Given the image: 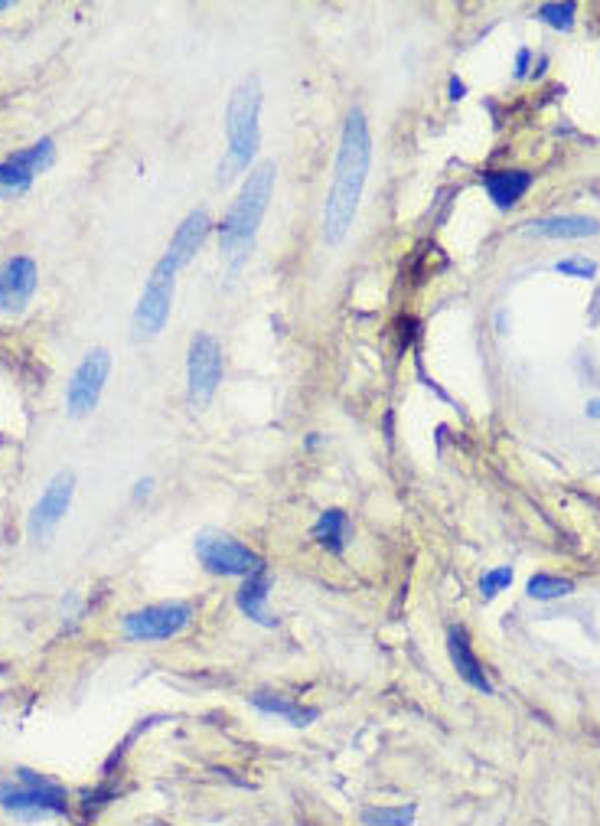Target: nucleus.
Masks as SVG:
<instances>
[{
	"label": "nucleus",
	"instance_id": "nucleus-28",
	"mask_svg": "<svg viewBox=\"0 0 600 826\" xmlns=\"http://www.w3.org/2000/svg\"><path fill=\"white\" fill-rule=\"evenodd\" d=\"M464 92H467L464 82H460V79H450V98H454V102H457V98H464Z\"/></svg>",
	"mask_w": 600,
	"mask_h": 826
},
{
	"label": "nucleus",
	"instance_id": "nucleus-24",
	"mask_svg": "<svg viewBox=\"0 0 600 826\" xmlns=\"http://www.w3.org/2000/svg\"><path fill=\"white\" fill-rule=\"evenodd\" d=\"M512 585V569L509 565H496V569H490V572H483V578H480V595H483V601H493L499 591H506Z\"/></svg>",
	"mask_w": 600,
	"mask_h": 826
},
{
	"label": "nucleus",
	"instance_id": "nucleus-25",
	"mask_svg": "<svg viewBox=\"0 0 600 826\" xmlns=\"http://www.w3.org/2000/svg\"><path fill=\"white\" fill-rule=\"evenodd\" d=\"M555 271L558 275H565V278L591 281L597 275V265L591 262V258H561V262H555Z\"/></svg>",
	"mask_w": 600,
	"mask_h": 826
},
{
	"label": "nucleus",
	"instance_id": "nucleus-8",
	"mask_svg": "<svg viewBox=\"0 0 600 826\" xmlns=\"http://www.w3.org/2000/svg\"><path fill=\"white\" fill-rule=\"evenodd\" d=\"M222 382V347L219 340L199 330L190 340V353H186V386H190V402L196 409H206L216 396Z\"/></svg>",
	"mask_w": 600,
	"mask_h": 826
},
{
	"label": "nucleus",
	"instance_id": "nucleus-27",
	"mask_svg": "<svg viewBox=\"0 0 600 826\" xmlns=\"http://www.w3.org/2000/svg\"><path fill=\"white\" fill-rule=\"evenodd\" d=\"M150 487H154V480H150V477H144V480H137V484H134V493H131V497H134V500H141V497H147V493H150Z\"/></svg>",
	"mask_w": 600,
	"mask_h": 826
},
{
	"label": "nucleus",
	"instance_id": "nucleus-9",
	"mask_svg": "<svg viewBox=\"0 0 600 826\" xmlns=\"http://www.w3.org/2000/svg\"><path fill=\"white\" fill-rule=\"evenodd\" d=\"M108 373H111V353L105 347H95L82 356V363L75 366V373L66 386V412L72 418H85L95 412V405L105 392Z\"/></svg>",
	"mask_w": 600,
	"mask_h": 826
},
{
	"label": "nucleus",
	"instance_id": "nucleus-16",
	"mask_svg": "<svg viewBox=\"0 0 600 826\" xmlns=\"http://www.w3.org/2000/svg\"><path fill=\"white\" fill-rule=\"evenodd\" d=\"M532 183L535 177L525 174V170H490V174H483V187L499 209L516 206L522 196L532 190Z\"/></svg>",
	"mask_w": 600,
	"mask_h": 826
},
{
	"label": "nucleus",
	"instance_id": "nucleus-26",
	"mask_svg": "<svg viewBox=\"0 0 600 826\" xmlns=\"http://www.w3.org/2000/svg\"><path fill=\"white\" fill-rule=\"evenodd\" d=\"M529 59H532L529 49H519V56H516V76H519V79L525 76V69H529Z\"/></svg>",
	"mask_w": 600,
	"mask_h": 826
},
{
	"label": "nucleus",
	"instance_id": "nucleus-23",
	"mask_svg": "<svg viewBox=\"0 0 600 826\" xmlns=\"http://www.w3.org/2000/svg\"><path fill=\"white\" fill-rule=\"evenodd\" d=\"M574 7L571 0H565V4H542L539 10H535V17H539L542 23H548V27H555V30H571L574 27Z\"/></svg>",
	"mask_w": 600,
	"mask_h": 826
},
{
	"label": "nucleus",
	"instance_id": "nucleus-21",
	"mask_svg": "<svg viewBox=\"0 0 600 826\" xmlns=\"http://www.w3.org/2000/svg\"><path fill=\"white\" fill-rule=\"evenodd\" d=\"M53 154H56L53 141L43 138V141L30 144V147H23V151H14V154H10V160H14V164H20V167H27L30 174H40V170H46L49 164H53Z\"/></svg>",
	"mask_w": 600,
	"mask_h": 826
},
{
	"label": "nucleus",
	"instance_id": "nucleus-15",
	"mask_svg": "<svg viewBox=\"0 0 600 826\" xmlns=\"http://www.w3.org/2000/svg\"><path fill=\"white\" fill-rule=\"evenodd\" d=\"M525 236H539V239H591L600 236V223L591 216H545L532 219V223L522 226Z\"/></svg>",
	"mask_w": 600,
	"mask_h": 826
},
{
	"label": "nucleus",
	"instance_id": "nucleus-18",
	"mask_svg": "<svg viewBox=\"0 0 600 826\" xmlns=\"http://www.w3.org/2000/svg\"><path fill=\"white\" fill-rule=\"evenodd\" d=\"M349 533H353V526H349V516H346V510H340V507L323 510V513L317 516L314 529H310V536H314L317 546L327 549V552H333V556H343V552H346V546H349Z\"/></svg>",
	"mask_w": 600,
	"mask_h": 826
},
{
	"label": "nucleus",
	"instance_id": "nucleus-2",
	"mask_svg": "<svg viewBox=\"0 0 600 826\" xmlns=\"http://www.w3.org/2000/svg\"><path fill=\"white\" fill-rule=\"evenodd\" d=\"M274 174H278V170H274L271 160L252 167V174L245 177L239 196H235V203L229 206V213H225V219H222L219 249H222V258L229 262L232 271L242 268L248 252H252L258 226L268 213V203H271V193H274Z\"/></svg>",
	"mask_w": 600,
	"mask_h": 826
},
{
	"label": "nucleus",
	"instance_id": "nucleus-3",
	"mask_svg": "<svg viewBox=\"0 0 600 826\" xmlns=\"http://www.w3.org/2000/svg\"><path fill=\"white\" fill-rule=\"evenodd\" d=\"M261 82L258 76H245L229 95L225 108V154L219 160V187H229L235 177H242L261 147Z\"/></svg>",
	"mask_w": 600,
	"mask_h": 826
},
{
	"label": "nucleus",
	"instance_id": "nucleus-19",
	"mask_svg": "<svg viewBox=\"0 0 600 826\" xmlns=\"http://www.w3.org/2000/svg\"><path fill=\"white\" fill-rule=\"evenodd\" d=\"M574 591V585L561 575H548V572H535L529 582H525V595L535 601H555V598H568Z\"/></svg>",
	"mask_w": 600,
	"mask_h": 826
},
{
	"label": "nucleus",
	"instance_id": "nucleus-11",
	"mask_svg": "<svg viewBox=\"0 0 600 826\" xmlns=\"http://www.w3.org/2000/svg\"><path fill=\"white\" fill-rule=\"evenodd\" d=\"M40 271L30 255H14L0 265V314L7 320H17L36 294Z\"/></svg>",
	"mask_w": 600,
	"mask_h": 826
},
{
	"label": "nucleus",
	"instance_id": "nucleus-1",
	"mask_svg": "<svg viewBox=\"0 0 600 826\" xmlns=\"http://www.w3.org/2000/svg\"><path fill=\"white\" fill-rule=\"evenodd\" d=\"M372 167V131L362 108H353L340 134V147H336V164H333V183L330 193L323 200V239L327 245H340L349 229L356 223L362 190H366Z\"/></svg>",
	"mask_w": 600,
	"mask_h": 826
},
{
	"label": "nucleus",
	"instance_id": "nucleus-30",
	"mask_svg": "<svg viewBox=\"0 0 600 826\" xmlns=\"http://www.w3.org/2000/svg\"><path fill=\"white\" fill-rule=\"evenodd\" d=\"M7 7H10V4H7V0H0V10H7Z\"/></svg>",
	"mask_w": 600,
	"mask_h": 826
},
{
	"label": "nucleus",
	"instance_id": "nucleus-29",
	"mask_svg": "<svg viewBox=\"0 0 600 826\" xmlns=\"http://www.w3.org/2000/svg\"><path fill=\"white\" fill-rule=\"evenodd\" d=\"M584 412H587V418H600V399L587 402V405H584Z\"/></svg>",
	"mask_w": 600,
	"mask_h": 826
},
{
	"label": "nucleus",
	"instance_id": "nucleus-7",
	"mask_svg": "<svg viewBox=\"0 0 600 826\" xmlns=\"http://www.w3.org/2000/svg\"><path fill=\"white\" fill-rule=\"evenodd\" d=\"M193 624V604L186 601H160V604H147L141 611H131L121 618V631L128 640H141V644H150V640H173L180 637L186 627Z\"/></svg>",
	"mask_w": 600,
	"mask_h": 826
},
{
	"label": "nucleus",
	"instance_id": "nucleus-5",
	"mask_svg": "<svg viewBox=\"0 0 600 826\" xmlns=\"http://www.w3.org/2000/svg\"><path fill=\"white\" fill-rule=\"evenodd\" d=\"M196 559L203 562L209 575L219 578H248L265 569V559L255 549H248L245 542L222 533V529H203L196 536Z\"/></svg>",
	"mask_w": 600,
	"mask_h": 826
},
{
	"label": "nucleus",
	"instance_id": "nucleus-10",
	"mask_svg": "<svg viewBox=\"0 0 600 826\" xmlns=\"http://www.w3.org/2000/svg\"><path fill=\"white\" fill-rule=\"evenodd\" d=\"M72 493H75L72 471H59L46 484L43 497L36 500V507L30 513V523H27V533H30V539L36 542V546H43V542L53 539V533H56L59 523H62V516L69 513Z\"/></svg>",
	"mask_w": 600,
	"mask_h": 826
},
{
	"label": "nucleus",
	"instance_id": "nucleus-4",
	"mask_svg": "<svg viewBox=\"0 0 600 826\" xmlns=\"http://www.w3.org/2000/svg\"><path fill=\"white\" fill-rule=\"evenodd\" d=\"M0 807L17 817H53V813H69V794L43 774L17 768V784L0 781Z\"/></svg>",
	"mask_w": 600,
	"mask_h": 826
},
{
	"label": "nucleus",
	"instance_id": "nucleus-13",
	"mask_svg": "<svg viewBox=\"0 0 600 826\" xmlns=\"http://www.w3.org/2000/svg\"><path fill=\"white\" fill-rule=\"evenodd\" d=\"M447 653H450V663H454L460 680H464L467 686H473V689H480V693H493L490 676H486L480 657L473 653L464 627H450L447 631Z\"/></svg>",
	"mask_w": 600,
	"mask_h": 826
},
{
	"label": "nucleus",
	"instance_id": "nucleus-14",
	"mask_svg": "<svg viewBox=\"0 0 600 826\" xmlns=\"http://www.w3.org/2000/svg\"><path fill=\"white\" fill-rule=\"evenodd\" d=\"M209 229H212V219L206 209H193L190 216L183 219V223L177 226V232H173V239H170V249H167V258L177 268H186L196 258V252L203 249V242L209 236Z\"/></svg>",
	"mask_w": 600,
	"mask_h": 826
},
{
	"label": "nucleus",
	"instance_id": "nucleus-12",
	"mask_svg": "<svg viewBox=\"0 0 600 826\" xmlns=\"http://www.w3.org/2000/svg\"><path fill=\"white\" fill-rule=\"evenodd\" d=\"M268 598H271L268 565H265V569H258L255 575L242 578L239 591H235V604H239V611L252 624H258V627H274V624H278V618H274V614L268 611Z\"/></svg>",
	"mask_w": 600,
	"mask_h": 826
},
{
	"label": "nucleus",
	"instance_id": "nucleus-20",
	"mask_svg": "<svg viewBox=\"0 0 600 826\" xmlns=\"http://www.w3.org/2000/svg\"><path fill=\"white\" fill-rule=\"evenodd\" d=\"M418 807H366L362 810V823L366 826H411L415 823Z\"/></svg>",
	"mask_w": 600,
	"mask_h": 826
},
{
	"label": "nucleus",
	"instance_id": "nucleus-17",
	"mask_svg": "<svg viewBox=\"0 0 600 826\" xmlns=\"http://www.w3.org/2000/svg\"><path fill=\"white\" fill-rule=\"evenodd\" d=\"M252 706H255L261 715H278V719L291 722L294 729H304V725H310V722L320 719V709H314V706H300V702H294V699H287V696H281V693H265V689L252 696Z\"/></svg>",
	"mask_w": 600,
	"mask_h": 826
},
{
	"label": "nucleus",
	"instance_id": "nucleus-22",
	"mask_svg": "<svg viewBox=\"0 0 600 826\" xmlns=\"http://www.w3.org/2000/svg\"><path fill=\"white\" fill-rule=\"evenodd\" d=\"M30 183H33V174L27 167H20L14 164V160H0V193L4 196H17L23 190H30Z\"/></svg>",
	"mask_w": 600,
	"mask_h": 826
},
{
	"label": "nucleus",
	"instance_id": "nucleus-6",
	"mask_svg": "<svg viewBox=\"0 0 600 826\" xmlns=\"http://www.w3.org/2000/svg\"><path fill=\"white\" fill-rule=\"evenodd\" d=\"M177 275L180 268L164 255L150 271L147 285L141 291V301L134 307V330L137 337H157L167 327L170 307H173V291H177Z\"/></svg>",
	"mask_w": 600,
	"mask_h": 826
}]
</instances>
